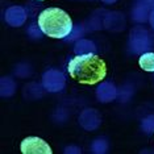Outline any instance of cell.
Listing matches in <instances>:
<instances>
[{"instance_id": "3", "label": "cell", "mask_w": 154, "mask_h": 154, "mask_svg": "<svg viewBox=\"0 0 154 154\" xmlns=\"http://www.w3.org/2000/svg\"><path fill=\"white\" fill-rule=\"evenodd\" d=\"M20 149L24 154H51L53 150L40 137H26L23 140Z\"/></svg>"}, {"instance_id": "5", "label": "cell", "mask_w": 154, "mask_h": 154, "mask_svg": "<svg viewBox=\"0 0 154 154\" xmlns=\"http://www.w3.org/2000/svg\"><path fill=\"white\" fill-rule=\"evenodd\" d=\"M40 2H44V0H40Z\"/></svg>"}, {"instance_id": "2", "label": "cell", "mask_w": 154, "mask_h": 154, "mask_svg": "<svg viewBox=\"0 0 154 154\" xmlns=\"http://www.w3.org/2000/svg\"><path fill=\"white\" fill-rule=\"evenodd\" d=\"M41 32L51 38H65L72 30V20L61 8H46L37 19Z\"/></svg>"}, {"instance_id": "4", "label": "cell", "mask_w": 154, "mask_h": 154, "mask_svg": "<svg viewBox=\"0 0 154 154\" xmlns=\"http://www.w3.org/2000/svg\"><path fill=\"white\" fill-rule=\"evenodd\" d=\"M140 67L143 71L148 72H154V53H145L142 54L138 59Z\"/></svg>"}, {"instance_id": "1", "label": "cell", "mask_w": 154, "mask_h": 154, "mask_svg": "<svg viewBox=\"0 0 154 154\" xmlns=\"http://www.w3.org/2000/svg\"><path fill=\"white\" fill-rule=\"evenodd\" d=\"M69 75L79 85L94 86L107 76L108 69L106 61L94 53L76 55L69 62Z\"/></svg>"}]
</instances>
